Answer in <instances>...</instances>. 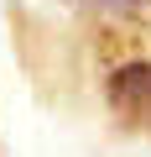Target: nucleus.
<instances>
[{
	"label": "nucleus",
	"mask_w": 151,
	"mask_h": 157,
	"mask_svg": "<svg viewBox=\"0 0 151 157\" xmlns=\"http://www.w3.org/2000/svg\"><path fill=\"white\" fill-rule=\"evenodd\" d=\"M99 6H130V0H99Z\"/></svg>",
	"instance_id": "2"
},
{
	"label": "nucleus",
	"mask_w": 151,
	"mask_h": 157,
	"mask_svg": "<svg viewBox=\"0 0 151 157\" xmlns=\"http://www.w3.org/2000/svg\"><path fill=\"white\" fill-rule=\"evenodd\" d=\"M110 105L141 126H151V63H125L110 78Z\"/></svg>",
	"instance_id": "1"
}]
</instances>
